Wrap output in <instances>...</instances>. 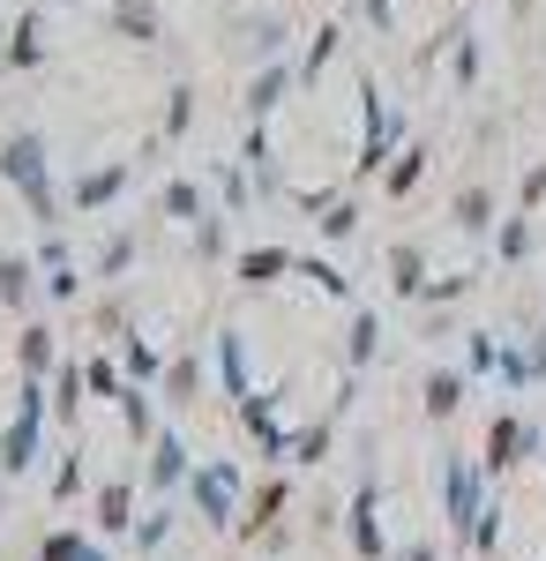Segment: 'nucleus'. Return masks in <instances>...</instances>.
Here are the masks:
<instances>
[{
  "instance_id": "f257e3e1",
  "label": "nucleus",
  "mask_w": 546,
  "mask_h": 561,
  "mask_svg": "<svg viewBox=\"0 0 546 561\" xmlns=\"http://www.w3.org/2000/svg\"><path fill=\"white\" fill-rule=\"evenodd\" d=\"M0 165H8V180H15L38 210H53V195H45V150H38V135H15V142L0 150Z\"/></svg>"
},
{
  "instance_id": "f03ea898",
  "label": "nucleus",
  "mask_w": 546,
  "mask_h": 561,
  "mask_svg": "<svg viewBox=\"0 0 546 561\" xmlns=\"http://www.w3.org/2000/svg\"><path fill=\"white\" fill-rule=\"evenodd\" d=\"M113 23H121L127 38H150V31H158V8H150V0H113Z\"/></svg>"
},
{
  "instance_id": "7ed1b4c3",
  "label": "nucleus",
  "mask_w": 546,
  "mask_h": 561,
  "mask_svg": "<svg viewBox=\"0 0 546 561\" xmlns=\"http://www.w3.org/2000/svg\"><path fill=\"white\" fill-rule=\"evenodd\" d=\"M8 60H15V68H31V60H38V15H23V23H15V45H8Z\"/></svg>"
},
{
  "instance_id": "20e7f679",
  "label": "nucleus",
  "mask_w": 546,
  "mask_h": 561,
  "mask_svg": "<svg viewBox=\"0 0 546 561\" xmlns=\"http://www.w3.org/2000/svg\"><path fill=\"white\" fill-rule=\"evenodd\" d=\"M367 15H375V23H382V15H389V0H367Z\"/></svg>"
}]
</instances>
